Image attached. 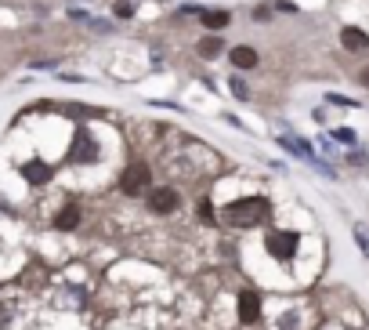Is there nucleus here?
I'll return each instance as SVG.
<instances>
[{
	"instance_id": "1",
	"label": "nucleus",
	"mask_w": 369,
	"mask_h": 330,
	"mask_svg": "<svg viewBox=\"0 0 369 330\" xmlns=\"http://www.w3.org/2000/svg\"><path fill=\"white\" fill-rule=\"evenodd\" d=\"M268 214H272V203L264 196H243V200L228 203L221 218H225V225H232V228H253V225L268 222Z\"/></svg>"
},
{
	"instance_id": "2",
	"label": "nucleus",
	"mask_w": 369,
	"mask_h": 330,
	"mask_svg": "<svg viewBox=\"0 0 369 330\" xmlns=\"http://www.w3.org/2000/svg\"><path fill=\"white\" fill-rule=\"evenodd\" d=\"M66 160L69 163H80V167L101 160V145H98V138L91 134V127H76V131H73V142H69Z\"/></svg>"
},
{
	"instance_id": "3",
	"label": "nucleus",
	"mask_w": 369,
	"mask_h": 330,
	"mask_svg": "<svg viewBox=\"0 0 369 330\" xmlns=\"http://www.w3.org/2000/svg\"><path fill=\"white\" fill-rule=\"evenodd\" d=\"M297 247H301V236L294 233V228H272V233L264 236V250H268L275 261L297 258Z\"/></svg>"
},
{
	"instance_id": "4",
	"label": "nucleus",
	"mask_w": 369,
	"mask_h": 330,
	"mask_svg": "<svg viewBox=\"0 0 369 330\" xmlns=\"http://www.w3.org/2000/svg\"><path fill=\"white\" fill-rule=\"evenodd\" d=\"M120 189H123V196H142L152 189V171H149V163H131V167L123 171L120 178Z\"/></svg>"
},
{
	"instance_id": "5",
	"label": "nucleus",
	"mask_w": 369,
	"mask_h": 330,
	"mask_svg": "<svg viewBox=\"0 0 369 330\" xmlns=\"http://www.w3.org/2000/svg\"><path fill=\"white\" fill-rule=\"evenodd\" d=\"M145 203H149L152 214H174L181 196H177V189H170V185H152L145 193Z\"/></svg>"
},
{
	"instance_id": "6",
	"label": "nucleus",
	"mask_w": 369,
	"mask_h": 330,
	"mask_svg": "<svg viewBox=\"0 0 369 330\" xmlns=\"http://www.w3.org/2000/svg\"><path fill=\"white\" fill-rule=\"evenodd\" d=\"M18 174H22V182H25V185H47L51 178H55V167H51L47 160L33 156V160L18 163Z\"/></svg>"
},
{
	"instance_id": "7",
	"label": "nucleus",
	"mask_w": 369,
	"mask_h": 330,
	"mask_svg": "<svg viewBox=\"0 0 369 330\" xmlns=\"http://www.w3.org/2000/svg\"><path fill=\"white\" fill-rule=\"evenodd\" d=\"M261 320V294L257 290H239V323L253 327Z\"/></svg>"
},
{
	"instance_id": "8",
	"label": "nucleus",
	"mask_w": 369,
	"mask_h": 330,
	"mask_svg": "<svg viewBox=\"0 0 369 330\" xmlns=\"http://www.w3.org/2000/svg\"><path fill=\"white\" fill-rule=\"evenodd\" d=\"M340 47H344L348 55H366L369 51V33L359 30V25H344V30H340Z\"/></svg>"
},
{
	"instance_id": "9",
	"label": "nucleus",
	"mask_w": 369,
	"mask_h": 330,
	"mask_svg": "<svg viewBox=\"0 0 369 330\" xmlns=\"http://www.w3.org/2000/svg\"><path fill=\"white\" fill-rule=\"evenodd\" d=\"M228 62H232L239 73H246V69H257L261 66V55L250 44H236V47H228Z\"/></svg>"
},
{
	"instance_id": "10",
	"label": "nucleus",
	"mask_w": 369,
	"mask_h": 330,
	"mask_svg": "<svg viewBox=\"0 0 369 330\" xmlns=\"http://www.w3.org/2000/svg\"><path fill=\"white\" fill-rule=\"evenodd\" d=\"M199 22H203V30H207V33H221V30H228V22H232V11H228V8H203Z\"/></svg>"
},
{
	"instance_id": "11",
	"label": "nucleus",
	"mask_w": 369,
	"mask_h": 330,
	"mask_svg": "<svg viewBox=\"0 0 369 330\" xmlns=\"http://www.w3.org/2000/svg\"><path fill=\"white\" fill-rule=\"evenodd\" d=\"M196 55H199L203 62H214L218 55H225V36H221V33L199 36V40H196Z\"/></svg>"
},
{
	"instance_id": "12",
	"label": "nucleus",
	"mask_w": 369,
	"mask_h": 330,
	"mask_svg": "<svg viewBox=\"0 0 369 330\" xmlns=\"http://www.w3.org/2000/svg\"><path fill=\"white\" fill-rule=\"evenodd\" d=\"M80 218H84V214H80V203H66V207L55 214V228H58V233H73V228L80 225Z\"/></svg>"
},
{
	"instance_id": "13",
	"label": "nucleus",
	"mask_w": 369,
	"mask_h": 330,
	"mask_svg": "<svg viewBox=\"0 0 369 330\" xmlns=\"http://www.w3.org/2000/svg\"><path fill=\"white\" fill-rule=\"evenodd\" d=\"M87 30H91V33H101V36H105V33H116V25H112L109 19H94V15H87Z\"/></svg>"
},
{
	"instance_id": "14",
	"label": "nucleus",
	"mask_w": 369,
	"mask_h": 330,
	"mask_svg": "<svg viewBox=\"0 0 369 330\" xmlns=\"http://www.w3.org/2000/svg\"><path fill=\"white\" fill-rule=\"evenodd\" d=\"M112 15L127 22V19H134L138 11H134V4H131V0H112Z\"/></svg>"
},
{
	"instance_id": "15",
	"label": "nucleus",
	"mask_w": 369,
	"mask_h": 330,
	"mask_svg": "<svg viewBox=\"0 0 369 330\" xmlns=\"http://www.w3.org/2000/svg\"><path fill=\"white\" fill-rule=\"evenodd\" d=\"M228 87H232V95L239 98V102H250L253 95H250V87H246V80H243V76H232V84H228Z\"/></svg>"
},
{
	"instance_id": "16",
	"label": "nucleus",
	"mask_w": 369,
	"mask_h": 330,
	"mask_svg": "<svg viewBox=\"0 0 369 330\" xmlns=\"http://www.w3.org/2000/svg\"><path fill=\"white\" fill-rule=\"evenodd\" d=\"M329 138H333V142H340V145H355V142H359V134H355L351 127H337Z\"/></svg>"
},
{
	"instance_id": "17",
	"label": "nucleus",
	"mask_w": 369,
	"mask_h": 330,
	"mask_svg": "<svg viewBox=\"0 0 369 330\" xmlns=\"http://www.w3.org/2000/svg\"><path fill=\"white\" fill-rule=\"evenodd\" d=\"M199 218L207 225H214V203L210 200H199Z\"/></svg>"
},
{
	"instance_id": "18",
	"label": "nucleus",
	"mask_w": 369,
	"mask_h": 330,
	"mask_svg": "<svg viewBox=\"0 0 369 330\" xmlns=\"http://www.w3.org/2000/svg\"><path fill=\"white\" fill-rule=\"evenodd\" d=\"M355 244H359V250L369 258V236H366V228H355Z\"/></svg>"
},
{
	"instance_id": "19",
	"label": "nucleus",
	"mask_w": 369,
	"mask_h": 330,
	"mask_svg": "<svg viewBox=\"0 0 369 330\" xmlns=\"http://www.w3.org/2000/svg\"><path fill=\"white\" fill-rule=\"evenodd\" d=\"M55 66H58L55 58H33L29 62V69H55Z\"/></svg>"
},
{
	"instance_id": "20",
	"label": "nucleus",
	"mask_w": 369,
	"mask_h": 330,
	"mask_svg": "<svg viewBox=\"0 0 369 330\" xmlns=\"http://www.w3.org/2000/svg\"><path fill=\"white\" fill-rule=\"evenodd\" d=\"M275 11H286V15H294L297 4H294V0H275Z\"/></svg>"
},
{
	"instance_id": "21",
	"label": "nucleus",
	"mask_w": 369,
	"mask_h": 330,
	"mask_svg": "<svg viewBox=\"0 0 369 330\" xmlns=\"http://www.w3.org/2000/svg\"><path fill=\"white\" fill-rule=\"evenodd\" d=\"M326 102H329V106H355V102L344 98V95H326Z\"/></svg>"
},
{
	"instance_id": "22",
	"label": "nucleus",
	"mask_w": 369,
	"mask_h": 330,
	"mask_svg": "<svg viewBox=\"0 0 369 330\" xmlns=\"http://www.w3.org/2000/svg\"><path fill=\"white\" fill-rule=\"evenodd\" d=\"M333 145H337V142H333V138H329V134H322V138H319V149H322V152H337Z\"/></svg>"
},
{
	"instance_id": "23",
	"label": "nucleus",
	"mask_w": 369,
	"mask_h": 330,
	"mask_svg": "<svg viewBox=\"0 0 369 330\" xmlns=\"http://www.w3.org/2000/svg\"><path fill=\"white\" fill-rule=\"evenodd\" d=\"M253 19H257V22H268L272 11H268V8H257V11H253Z\"/></svg>"
},
{
	"instance_id": "24",
	"label": "nucleus",
	"mask_w": 369,
	"mask_h": 330,
	"mask_svg": "<svg viewBox=\"0 0 369 330\" xmlns=\"http://www.w3.org/2000/svg\"><path fill=\"white\" fill-rule=\"evenodd\" d=\"M359 80H362V84L369 87V69H362V73H359Z\"/></svg>"
},
{
	"instance_id": "25",
	"label": "nucleus",
	"mask_w": 369,
	"mask_h": 330,
	"mask_svg": "<svg viewBox=\"0 0 369 330\" xmlns=\"http://www.w3.org/2000/svg\"><path fill=\"white\" fill-rule=\"evenodd\" d=\"M366 160H369V156H366Z\"/></svg>"
}]
</instances>
